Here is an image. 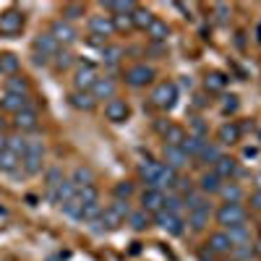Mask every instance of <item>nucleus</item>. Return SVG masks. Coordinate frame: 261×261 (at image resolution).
I'll return each mask as SVG.
<instances>
[{"instance_id": "nucleus-54", "label": "nucleus", "mask_w": 261, "mask_h": 261, "mask_svg": "<svg viewBox=\"0 0 261 261\" xmlns=\"http://www.w3.org/2000/svg\"><path fill=\"white\" fill-rule=\"evenodd\" d=\"M251 209L253 212H261V191H253L251 193Z\"/></svg>"}, {"instance_id": "nucleus-25", "label": "nucleus", "mask_w": 261, "mask_h": 261, "mask_svg": "<svg viewBox=\"0 0 261 261\" xmlns=\"http://www.w3.org/2000/svg\"><path fill=\"white\" fill-rule=\"evenodd\" d=\"M204 146H206V139H204V136H193V134H188V136L183 139V144H180V149L186 151L188 157H199Z\"/></svg>"}, {"instance_id": "nucleus-56", "label": "nucleus", "mask_w": 261, "mask_h": 261, "mask_svg": "<svg viewBox=\"0 0 261 261\" xmlns=\"http://www.w3.org/2000/svg\"><path fill=\"white\" fill-rule=\"evenodd\" d=\"M199 258H201V261H214V253H212L209 248H204V251L199 253Z\"/></svg>"}, {"instance_id": "nucleus-8", "label": "nucleus", "mask_w": 261, "mask_h": 261, "mask_svg": "<svg viewBox=\"0 0 261 261\" xmlns=\"http://www.w3.org/2000/svg\"><path fill=\"white\" fill-rule=\"evenodd\" d=\"M21 29H24V13L21 11L8 8V11L0 13V34L11 37V34H18Z\"/></svg>"}, {"instance_id": "nucleus-40", "label": "nucleus", "mask_w": 261, "mask_h": 261, "mask_svg": "<svg viewBox=\"0 0 261 261\" xmlns=\"http://www.w3.org/2000/svg\"><path fill=\"white\" fill-rule=\"evenodd\" d=\"M27 146H29V141H27L24 136H13V139H8V151H13L18 160L27 154Z\"/></svg>"}, {"instance_id": "nucleus-61", "label": "nucleus", "mask_w": 261, "mask_h": 261, "mask_svg": "<svg viewBox=\"0 0 261 261\" xmlns=\"http://www.w3.org/2000/svg\"><path fill=\"white\" fill-rule=\"evenodd\" d=\"M0 128H3V120H0Z\"/></svg>"}, {"instance_id": "nucleus-13", "label": "nucleus", "mask_w": 261, "mask_h": 261, "mask_svg": "<svg viewBox=\"0 0 261 261\" xmlns=\"http://www.w3.org/2000/svg\"><path fill=\"white\" fill-rule=\"evenodd\" d=\"M154 222L165 230V232H170V235H183V230H186V222L180 220L178 214H170V212H160V214H154Z\"/></svg>"}, {"instance_id": "nucleus-37", "label": "nucleus", "mask_w": 261, "mask_h": 261, "mask_svg": "<svg viewBox=\"0 0 261 261\" xmlns=\"http://www.w3.org/2000/svg\"><path fill=\"white\" fill-rule=\"evenodd\" d=\"M18 58L13 55V53H3L0 55V71L3 73H11V76H16V71H18Z\"/></svg>"}, {"instance_id": "nucleus-3", "label": "nucleus", "mask_w": 261, "mask_h": 261, "mask_svg": "<svg viewBox=\"0 0 261 261\" xmlns=\"http://www.w3.org/2000/svg\"><path fill=\"white\" fill-rule=\"evenodd\" d=\"M154 68L151 65H146V63H139V65H130V68L125 71V84L128 86H134V89H141V86H146V84H151L154 81Z\"/></svg>"}, {"instance_id": "nucleus-33", "label": "nucleus", "mask_w": 261, "mask_h": 261, "mask_svg": "<svg viewBox=\"0 0 261 261\" xmlns=\"http://www.w3.org/2000/svg\"><path fill=\"white\" fill-rule=\"evenodd\" d=\"M204 86H206V92H222L227 86V76L220 73V71H212V73H206Z\"/></svg>"}, {"instance_id": "nucleus-26", "label": "nucleus", "mask_w": 261, "mask_h": 261, "mask_svg": "<svg viewBox=\"0 0 261 261\" xmlns=\"http://www.w3.org/2000/svg\"><path fill=\"white\" fill-rule=\"evenodd\" d=\"M27 97H21V94H6L3 99H0V107H3L6 113H21V110H27Z\"/></svg>"}, {"instance_id": "nucleus-55", "label": "nucleus", "mask_w": 261, "mask_h": 261, "mask_svg": "<svg viewBox=\"0 0 261 261\" xmlns=\"http://www.w3.org/2000/svg\"><path fill=\"white\" fill-rule=\"evenodd\" d=\"M214 11H217V18H220V21H227V13H230V8L227 6H214Z\"/></svg>"}, {"instance_id": "nucleus-34", "label": "nucleus", "mask_w": 261, "mask_h": 261, "mask_svg": "<svg viewBox=\"0 0 261 261\" xmlns=\"http://www.w3.org/2000/svg\"><path fill=\"white\" fill-rule=\"evenodd\" d=\"M73 186L76 188H86V186H94V172L89 167H76L73 170V175H71Z\"/></svg>"}, {"instance_id": "nucleus-58", "label": "nucleus", "mask_w": 261, "mask_h": 261, "mask_svg": "<svg viewBox=\"0 0 261 261\" xmlns=\"http://www.w3.org/2000/svg\"><path fill=\"white\" fill-rule=\"evenodd\" d=\"M6 149H8V139L0 134V151H6Z\"/></svg>"}, {"instance_id": "nucleus-42", "label": "nucleus", "mask_w": 261, "mask_h": 261, "mask_svg": "<svg viewBox=\"0 0 261 261\" xmlns=\"http://www.w3.org/2000/svg\"><path fill=\"white\" fill-rule=\"evenodd\" d=\"M76 196H79V201H81V204H94V201H99V193H97V188H94V186L79 188V191H76Z\"/></svg>"}, {"instance_id": "nucleus-38", "label": "nucleus", "mask_w": 261, "mask_h": 261, "mask_svg": "<svg viewBox=\"0 0 261 261\" xmlns=\"http://www.w3.org/2000/svg\"><path fill=\"white\" fill-rule=\"evenodd\" d=\"M21 165V160L13 154V151H0V170H3V172H16V167Z\"/></svg>"}, {"instance_id": "nucleus-49", "label": "nucleus", "mask_w": 261, "mask_h": 261, "mask_svg": "<svg viewBox=\"0 0 261 261\" xmlns=\"http://www.w3.org/2000/svg\"><path fill=\"white\" fill-rule=\"evenodd\" d=\"M113 27H115V32L128 34L130 29H134V21H130V16H113Z\"/></svg>"}, {"instance_id": "nucleus-47", "label": "nucleus", "mask_w": 261, "mask_h": 261, "mask_svg": "<svg viewBox=\"0 0 261 261\" xmlns=\"http://www.w3.org/2000/svg\"><path fill=\"white\" fill-rule=\"evenodd\" d=\"M81 209H84V204L79 201V196H73L68 204H63V212L68 217H73V220H81Z\"/></svg>"}, {"instance_id": "nucleus-23", "label": "nucleus", "mask_w": 261, "mask_h": 261, "mask_svg": "<svg viewBox=\"0 0 261 261\" xmlns=\"http://www.w3.org/2000/svg\"><path fill=\"white\" fill-rule=\"evenodd\" d=\"M162 139H165V146H180L183 139H186V130H183V125H178V123H170V125L162 130Z\"/></svg>"}, {"instance_id": "nucleus-12", "label": "nucleus", "mask_w": 261, "mask_h": 261, "mask_svg": "<svg viewBox=\"0 0 261 261\" xmlns=\"http://www.w3.org/2000/svg\"><path fill=\"white\" fill-rule=\"evenodd\" d=\"M128 115H130V107L120 97H113L110 102L105 105V118L110 123H123V120H128Z\"/></svg>"}, {"instance_id": "nucleus-16", "label": "nucleus", "mask_w": 261, "mask_h": 261, "mask_svg": "<svg viewBox=\"0 0 261 261\" xmlns=\"http://www.w3.org/2000/svg\"><path fill=\"white\" fill-rule=\"evenodd\" d=\"M162 157H165L167 167H170V170H175V172L183 170V167L188 165V160H191L180 146H165V149H162Z\"/></svg>"}, {"instance_id": "nucleus-10", "label": "nucleus", "mask_w": 261, "mask_h": 261, "mask_svg": "<svg viewBox=\"0 0 261 261\" xmlns=\"http://www.w3.org/2000/svg\"><path fill=\"white\" fill-rule=\"evenodd\" d=\"M60 50H63V47L53 39V34H39V37L34 39V55H37V58H45L47 63H50Z\"/></svg>"}, {"instance_id": "nucleus-19", "label": "nucleus", "mask_w": 261, "mask_h": 261, "mask_svg": "<svg viewBox=\"0 0 261 261\" xmlns=\"http://www.w3.org/2000/svg\"><path fill=\"white\" fill-rule=\"evenodd\" d=\"M16 128L18 130H37V125H39V115H37V110H32V107H27V110H21V113H16Z\"/></svg>"}, {"instance_id": "nucleus-24", "label": "nucleus", "mask_w": 261, "mask_h": 261, "mask_svg": "<svg viewBox=\"0 0 261 261\" xmlns=\"http://www.w3.org/2000/svg\"><path fill=\"white\" fill-rule=\"evenodd\" d=\"M222 178L220 175H214V170L212 172H204V175L199 178V191L201 193H220V188H222Z\"/></svg>"}, {"instance_id": "nucleus-6", "label": "nucleus", "mask_w": 261, "mask_h": 261, "mask_svg": "<svg viewBox=\"0 0 261 261\" xmlns=\"http://www.w3.org/2000/svg\"><path fill=\"white\" fill-rule=\"evenodd\" d=\"M50 34H53V39L58 42V45H73V42L79 39V32H76V27L71 24V21H65V18H58V21H53V27H50Z\"/></svg>"}, {"instance_id": "nucleus-60", "label": "nucleus", "mask_w": 261, "mask_h": 261, "mask_svg": "<svg viewBox=\"0 0 261 261\" xmlns=\"http://www.w3.org/2000/svg\"><path fill=\"white\" fill-rule=\"evenodd\" d=\"M253 180H256V191H261V172H258V175H256Z\"/></svg>"}, {"instance_id": "nucleus-1", "label": "nucleus", "mask_w": 261, "mask_h": 261, "mask_svg": "<svg viewBox=\"0 0 261 261\" xmlns=\"http://www.w3.org/2000/svg\"><path fill=\"white\" fill-rule=\"evenodd\" d=\"M214 217H217V225H222L225 230H230V227H238V225H246L248 212L241 204H222Z\"/></svg>"}, {"instance_id": "nucleus-27", "label": "nucleus", "mask_w": 261, "mask_h": 261, "mask_svg": "<svg viewBox=\"0 0 261 261\" xmlns=\"http://www.w3.org/2000/svg\"><path fill=\"white\" fill-rule=\"evenodd\" d=\"M220 196L225 199V204H241V199H243V188L238 186V183H232V180H227V183H222Z\"/></svg>"}, {"instance_id": "nucleus-62", "label": "nucleus", "mask_w": 261, "mask_h": 261, "mask_svg": "<svg viewBox=\"0 0 261 261\" xmlns=\"http://www.w3.org/2000/svg\"><path fill=\"white\" fill-rule=\"evenodd\" d=\"M0 73H3V71H0Z\"/></svg>"}, {"instance_id": "nucleus-9", "label": "nucleus", "mask_w": 261, "mask_h": 261, "mask_svg": "<svg viewBox=\"0 0 261 261\" xmlns=\"http://www.w3.org/2000/svg\"><path fill=\"white\" fill-rule=\"evenodd\" d=\"M89 34L94 42H102L107 37L115 34V27H113V16H92L89 18Z\"/></svg>"}, {"instance_id": "nucleus-50", "label": "nucleus", "mask_w": 261, "mask_h": 261, "mask_svg": "<svg viewBox=\"0 0 261 261\" xmlns=\"http://www.w3.org/2000/svg\"><path fill=\"white\" fill-rule=\"evenodd\" d=\"M235 258H251L253 256V243H241V246H232L230 251Z\"/></svg>"}, {"instance_id": "nucleus-14", "label": "nucleus", "mask_w": 261, "mask_h": 261, "mask_svg": "<svg viewBox=\"0 0 261 261\" xmlns=\"http://www.w3.org/2000/svg\"><path fill=\"white\" fill-rule=\"evenodd\" d=\"M209 217H212V206H209V201L201 204V206H196V209H188V225H191V230H193V232L206 230Z\"/></svg>"}, {"instance_id": "nucleus-4", "label": "nucleus", "mask_w": 261, "mask_h": 261, "mask_svg": "<svg viewBox=\"0 0 261 261\" xmlns=\"http://www.w3.org/2000/svg\"><path fill=\"white\" fill-rule=\"evenodd\" d=\"M42 160H45V146H42V141H29L27 154L21 157V165H24L27 175H37L42 170Z\"/></svg>"}, {"instance_id": "nucleus-22", "label": "nucleus", "mask_w": 261, "mask_h": 261, "mask_svg": "<svg viewBox=\"0 0 261 261\" xmlns=\"http://www.w3.org/2000/svg\"><path fill=\"white\" fill-rule=\"evenodd\" d=\"M217 139H220V144H238V141H241V125H238V123H225V125H220V130H217Z\"/></svg>"}, {"instance_id": "nucleus-29", "label": "nucleus", "mask_w": 261, "mask_h": 261, "mask_svg": "<svg viewBox=\"0 0 261 261\" xmlns=\"http://www.w3.org/2000/svg\"><path fill=\"white\" fill-rule=\"evenodd\" d=\"M6 94H21V97H27L29 94V81L24 79V76H11L8 81H6Z\"/></svg>"}, {"instance_id": "nucleus-15", "label": "nucleus", "mask_w": 261, "mask_h": 261, "mask_svg": "<svg viewBox=\"0 0 261 261\" xmlns=\"http://www.w3.org/2000/svg\"><path fill=\"white\" fill-rule=\"evenodd\" d=\"M76 191H79V188L73 186V180H71V178H63V180H60V186H58L55 191H50V193H47V199H50L53 204H60V206H63V204H68V201L73 199Z\"/></svg>"}, {"instance_id": "nucleus-2", "label": "nucleus", "mask_w": 261, "mask_h": 261, "mask_svg": "<svg viewBox=\"0 0 261 261\" xmlns=\"http://www.w3.org/2000/svg\"><path fill=\"white\" fill-rule=\"evenodd\" d=\"M178 102V86L172 81H162L154 86V92H151V105L160 107V110H172Z\"/></svg>"}, {"instance_id": "nucleus-45", "label": "nucleus", "mask_w": 261, "mask_h": 261, "mask_svg": "<svg viewBox=\"0 0 261 261\" xmlns=\"http://www.w3.org/2000/svg\"><path fill=\"white\" fill-rule=\"evenodd\" d=\"M73 63H76V60H73V55H71L68 50H60V53L55 55V68H58V71H68Z\"/></svg>"}, {"instance_id": "nucleus-11", "label": "nucleus", "mask_w": 261, "mask_h": 261, "mask_svg": "<svg viewBox=\"0 0 261 261\" xmlns=\"http://www.w3.org/2000/svg\"><path fill=\"white\" fill-rule=\"evenodd\" d=\"M141 209L146 214H160L165 209V191H157V188H146L141 193Z\"/></svg>"}, {"instance_id": "nucleus-5", "label": "nucleus", "mask_w": 261, "mask_h": 261, "mask_svg": "<svg viewBox=\"0 0 261 261\" xmlns=\"http://www.w3.org/2000/svg\"><path fill=\"white\" fill-rule=\"evenodd\" d=\"M97 79H99V73H97V68L92 63H79L76 65V73H73L76 92H92V86H94Z\"/></svg>"}, {"instance_id": "nucleus-7", "label": "nucleus", "mask_w": 261, "mask_h": 261, "mask_svg": "<svg viewBox=\"0 0 261 261\" xmlns=\"http://www.w3.org/2000/svg\"><path fill=\"white\" fill-rule=\"evenodd\" d=\"M123 222H125L123 217H120L113 206H107V209L97 217V220L92 222V230H94V232H113V230H118Z\"/></svg>"}, {"instance_id": "nucleus-32", "label": "nucleus", "mask_w": 261, "mask_h": 261, "mask_svg": "<svg viewBox=\"0 0 261 261\" xmlns=\"http://www.w3.org/2000/svg\"><path fill=\"white\" fill-rule=\"evenodd\" d=\"M225 232H227V238H230L232 246L251 243V230H248V225H238V227H230V230H225Z\"/></svg>"}, {"instance_id": "nucleus-52", "label": "nucleus", "mask_w": 261, "mask_h": 261, "mask_svg": "<svg viewBox=\"0 0 261 261\" xmlns=\"http://www.w3.org/2000/svg\"><path fill=\"white\" fill-rule=\"evenodd\" d=\"M63 16H65V21L79 18V16H84V6H65L63 8Z\"/></svg>"}, {"instance_id": "nucleus-51", "label": "nucleus", "mask_w": 261, "mask_h": 261, "mask_svg": "<svg viewBox=\"0 0 261 261\" xmlns=\"http://www.w3.org/2000/svg\"><path fill=\"white\" fill-rule=\"evenodd\" d=\"M60 180H63V172H60L58 167H53V170L47 172V193H50V191H55V188L60 186Z\"/></svg>"}, {"instance_id": "nucleus-17", "label": "nucleus", "mask_w": 261, "mask_h": 261, "mask_svg": "<svg viewBox=\"0 0 261 261\" xmlns=\"http://www.w3.org/2000/svg\"><path fill=\"white\" fill-rule=\"evenodd\" d=\"M206 248H209L214 256H227V253L232 251V243H230L227 232H225V230H220V232H212V235H209Z\"/></svg>"}, {"instance_id": "nucleus-53", "label": "nucleus", "mask_w": 261, "mask_h": 261, "mask_svg": "<svg viewBox=\"0 0 261 261\" xmlns=\"http://www.w3.org/2000/svg\"><path fill=\"white\" fill-rule=\"evenodd\" d=\"M222 110H225V113H235V110H238V97H225Z\"/></svg>"}, {"instance_id": "nucleus-44", "label": "nucleus", "mask_w": 261, "mask_h": 261, "mask_svg": "<svg viewBox=\"0 0 261 261\" xmlns=\"http://www.w3.org/2000/svg\"><path fill=\"white\" fill-rule=\"evenodd\" d=\"M99 214H102L99 201H94V204H84V209H81V220H84V222H94Z\"/></svg>"}, {"instance_id": "nucleus-35", "label": "nucleus", "mask_w": 261, "mask_h": 261, "mask_svg": "<svg viewBox=\"0 0 261 261\" xmlns=\"http://www.w3.org/2000/svg\"><path fill=\"white\" fill-rule=\"evenodd\" d=\"M146 34H149V39H154V42H165L170 37V27L165 24V21L154 18V21H151V27L146 29Z\"/></svg>"}, {"instance_id": "nucleus-21", "label": "nucleus", "mask_w": 261, "mask_h": 261, "mask_svg": "<svg viewBox=\"0 0 261 261\" xmlns=\"http://www.w3.org/2000/svg\"><path fill=\"white\" fill-rule=\"evenodd\" d=\"M175 186H178V172H175V170H170L167 165H162L160 175H157V180H154V186H151V188L165 191V188H175Z\"/></svg>"}, {"instance_id": "nucleus-18", "label": "nucleus", "mask_w": 261, "mask_h": 261, "mask_svg": "<svg viewBox=\"0 0 261 261\" xmlns=\"http://www.w3.org/2000/svg\"><path fill=\"white\" fill-rule=\"evenodd\" d=\"M92 97H94V99H107V102H110V99L115 97V79L99 76V79L94 81V86H92Z\"/></svg>"}, {"instance_id": "nucleus-59", "label": "nucleus", "mask_w": 261, "mask_h": 261, "mask_svg": "<svg viewBox=\"0 0 261 261\" xmlns=\"http://www.w3.org/2000/svg\"><path fill=\"white\" fill-rule=\"evenodd\" d=\"M253 253H258V256H261V238H258V241L253 243Z\"/></svg>"}, {"instance_id": "nucleus-30", "label": "nucleus", "mask_w": 261, "mask_h": 261, "mask_svg": "<svg viewBox=\"0 0 261 261\" xmlns=\"http://www.w3.org/2000/svg\"><path fill=\"white\" fill-rule=\"evenodd\" d=\"M160 170H162V162H144L141 167H139V175L144 178V183L151 188V186H154V180H157V175H160Z\"/></svg>"}, {"instance_id": "nucleus-31", "label": "nucleus", "mask_w": 261, "mask_h": 261, "mask_svg": "<svg viewBox=\"0 0 261 261\" xmlns=\"http://www.w3.org/2000/svg\"><path fill=\"white\" fill-rule=\"evenodd\" d=\"M130 21H134V29H144V32H146V29L151 27V21H154V13L136 6V11L130 13Z\"/></svg>"}, {"instance_id": "nucleus-39", "label": "nucleus", "mask_w": 261, "mask_h": 261, "mask_svg": "<svg viewBox=\"0 0 261 261\" xmlns=\"http://www.w3.org/2000/svg\"><path fill=\"white\" fill-rule=\"evenodd\" d=\"M120 58H123V47H118V45H107V47L102 50V60H105V65H118Z\"/></svg>"}, {"instance_id": "nucleus-48", "label": "nucleus", "mask_w": 261, "mask_h": 261, "mask_svg": "<svg viewBox=\"0 0 261 261\" xmlns=\"http://www.w3.org/2000/svg\"><path fill=\"white\" fill-rule=\"evenodd\" d=\"M130 196H134V183L123 180V183L115 186V199H118V201H128Z\"/></svg>"}, {"instance_id": "nucleus-57", "label": "nucleus", "mask_w": 261, "mask_h": 261, "mask_svg": "<svg viewBox=\"0 0 261 261\" xmlns=\"http://www.w3.org/2000/svg\"><path fill=\"white\" fill-rule=\"evenodd\" d=\"M65 258H68V253H55V256L47 258V261H65Z\"/></svg>"}, {"instance_id": "nucleus-36", "label": "nucleus", "mask_w": 261, "mask_h": 261, "mask_svg": "<svg viewBox=\"0 0 261 261\" xmlns=\"http://www.w3.org/2000/svg\"><path fill=\"white\" fill-rule=\"evenodd\" d=\"M105 8H110L115 16H130L136 11V3L134 0H113V3H105Z\"/></svg>"}, {"instance_id": "nucleus-43", "label": "nucleus", "mask_w": 261, "mask_h": 261, "mask_svg": "<svg viewBox=\"0 0 261 261\" xmlns=\"http://www.w3.org/2000/svg\"><path fill=\"white\" fill-rule=\"evenodd\" d=\"M220 157H222L220 146H214V144H209V141H206V146L201 149V154H199V160H201V162H217Z\"/></svg>"}, {"instance_id": "nucleus-28", "label": "nucleus", "mask_w": 261, "mask_h": 261, "mask_svg": "<svg viewBox=\"0 0 261 261\" xmlns=\"http://www.w3.org/2000/svg\"><path fill=\"white\" fill-rule=\"evenodd\" d=\"M235 172H238V165H235V160H230V157H220V160L214 162V175H220L222 180H230Z\"/></svg>"}, {"instance_id": "nucleus-20", "label": "nucleus", "mask_w": 261, "mask_h": 261, "mask_svg": "<svg viewBox=\"0 0 261 261\" xmlns=\"http://www.w3.org/2000/svg\"><path fill=\"white\" fill-rule=\"evenodd\" d=\"M68 105H71V107H76V110L89 113V110H94L97 99L92 97V92H73V94H68Z\"/></svg>"}, {"instance_id": "nucleus-41", "label": "nucleus", "mask_w": 261, "mask_h": 261, "mask_svg": "<svg viewBox=\"0 0 261 261\" xmlns=\"http://www.w3.org/2000/svg\"><path fill=\"white\" fill-rule=\"evenodd\" d=\"M128 222H130V227H134V230H146L149 227V214L144 209L141 212H130Z\"/></svg>"}, {"instance_id": "nucleus-46", "label": "nucleus", "mask_w": 261, "mask_h": 261, "mask_svg": "<svg viewBox=\"0 0 261 261\" xmlns=\"http://www.w3.org/2000/svg\"><path fill=\"white\" fill-rule=\"evenodd\" d=\"M183 206H186V201L180 199V196H165V212L180 217V209H183Z\"/></svg>"}]
</instances>
